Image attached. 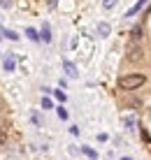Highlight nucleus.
<instances>
[{
	"label": "nucleus",
	"instance_id": "nucleus-1",
	"mask_svg": "<svg viewBox=\"0 0 151 160\" xmlns=\"http://www.w3.org/2000/svg\"><path fill=\"white\" fill-rule=\"evenodd\" d=\"M144 81H147L144 74H128V77H121L119 79V86L123 88V91H133V88H139Z\"/></svg>",
	"mask_w": 151,
	"mask_h": 160
},
{
	"label": "nucleus",
	"instance_id": "nucleus-2",
	"mask_svg": "<svg viewBox=\"0 0 151 160\" xmlns=\"http://www.w3.org/2000/svg\"><path fill=\"white\" fill-rule=\"evenodd\" d=\"M147 2H149V0H137V2L133 5V7L128 9V12H126V16H135V14H137V12H139V9H142V7H144Z\"/></svg>",
	"mask_w": 151,
	"mask_h": 160
},
{
	"label": "nucleus",
	"instance_id": "nucleus-3",
	"mask_svg": "<svg viewBox=\"0 0 151 160\" xmlns=\"http://www.w3.org/2000/svg\"><path fill=\"white\" fill-rule=\"evenodd\" d=\"M3 68L7 70V72H14V68H16V60L9 56V58H5V63H3Z\"/></svg>",
	"mask_w": 151,
	"mask_h": 160
},
{
	"label": "nucleus",
	"instance_id": "nucleus-4",
	"mask_svg": "<svg viewBox=\"0 0 151 160\" xmlns=\"http://www.w3.org/2000/svg\"><path fill=\"white\" fill-rule=\"evenodd\" d=\"M40 37H42L44 42H51V30H49V26H44V28H42V32H40Z\"/></svg>",
	"mask_w": 151,
	"mask_h": 160
},
{
	"label": "nucleus",
	"instance_id": "nucleus-5",
	"mask_svg": "<svg viewBox=\"0 0 151 160\" xmlns=\"http://www.w3.org/2000/svg\"><path fill=\"white\" fill-rule=\"evenodd\" d=\"M137 58H142V49L130 47V60H137Z\"/></svg>",
	"mask_w": 151,
	"mask_h": 160
},
{
	"label": "nucleus",
	"instance_id": "nucleus-6",
	"mask_svg": "<svg viewBox=\"0 0 151 160\" xmlns=\"http://www.w3.org/2000/svg\"><path fill=\"white\" fill-rule=\"evenodd\" d=\"M65 72H68V74L72 77V79H75V77H77V68H75L72 63H65Z\"/></svg>",
	"mask_w": 151,
	"mask_h": 160
},
{
	"label": "nucleus",
	"instance_id": "nucleus-7",
	"mask_svg": "<svg viewBox=\"0 0 151 160\" xmlns=\"http://www.w3.org/2000/svg\"><path fill=\"white\" fill-rule=\"evenodd\" d=\"M3 35L7 37V40H19V35H16L14 30H3Z\"/></svg>",
	"mask_w": 151,
	"mask_h": 160
},
{
	"label": "nucleus",
	"instance_id": "nucleus-8",
	"mask_svg": "<svg viewBox=\"0 0 151 160\" xmlns=\"http://www.w3.org/2000/svg\"><path fill=\"white\" fill-rule=\"evenodd\" d=\"M26 35L30 37V40H35V42L40 40V35H37V30H33V28H28V30H26Z\"/></svg>",
	"mask_w": 151,
	"mask_h": 160
},
{
	"label": "nucleus",
	"instance_id": "nucleus-9",
	"mask_svg": "<svg viewBox=\"0 0 151 160\" xmlns=\"http://www.w3.org/2000/svg\"><path fill=\"white\" fill-rule=\"evenodd\" d=\"M98 32H100V35H107V32H109V26H107V23H100V26H98Z\"/></svg>",
	"mask_w": 151,
	"mask_h": 160
},
{
	"label": "nucleus",
	"instance_id": "nucleus-10",
	"mask_svg": "<svg viewBox=\"0 0 151 160\" xmlns=\"http://www.w3.org/2000/svg\"><path fill=\"white\" fill-rule=\"evenodd\" d=\"M116 2H119V0H105V2H102V7H105V9H112Z\"/></svg>",
	"mask_w": 151,
	"mask_h": 160
},
{
	"label": "nucleus",
	"instance_id": "nucleus-11",
	"mask_svg": "<svg viewBox=\"0 0 151 160\" xmlns=\"http://www.w3.org/2000/svg\"><path fill=\"white\" fill-rule=\"evenodd\" d=\"M139 37H142V28L137 26V28H133V40H139Z\"/></svg>",
	"mask_w": 151,
	"mask_h": 160
},
{
	"label": "nucleus",
	"instance_id": "nucleus-12",
	"mask_svg": "<svg viewBox=\"0 0 151 160\" xmlns=\"http://www.w3.org/2000/svg\"><path fill=\"white\" fill-rule=\"evenodd\" d=\"M84 153H86V156H88V158H96V156H98V153H96V151H93V148H88V146H86V148H84Z\"/></svg>",
	"mask_w": 151,
	"mask_h": 160
},
{
	"label": "nucleus",
	"instance_id": "nucleus-13",
	"mask_svg": "<svg viewBox=\"0 0 151 160\" xmlns=\"http://www.w3.org/2000/svg\"><path fill=\"white\" fill-rule=\"evenodd\" d=\"M42 107H44V109H51V100H49V98H44V100H42Z\"/></svg>",
	"mask_w": 151,
	"mask_h": 160
},
{
	"label": "nucleus",
	"instance_id": "nucleus-14",
	"mask_svg": "<svg viewBox=\"0 0 151 160\" xmlns=\"http://www.w3.org/2000/svg\"><path fill=\"white\" fill-rule=\"evenodd\" d=\"M58 116H60V118H68V112H65L63 107H58Z\"/></svg>",
	"mask_w": 151,
	"mask_h": 160
},
{
	"label": "nucleus",
	"instance_id": "nucleus-15",
	"mask_svg": "<svg viewBox=\"0 0 151 160\" xmlns=\"http://www.w3.org/2000/svg\"><path fill=\"white\" fill-rule=\"evenodd\" d=\"M56 98H58V100L63 102V100H65V93H63V91H56Z\"/></svg>",
	"mask_w": 151,
	"mask_h": 160
},
{
	"label": "nucleus",
	"instance_id": "nucleus-16",
	"mask_svg": "<svg viewBox=\"0 0 151 160\" xmlns=\"http://www.w3.org/2000/svg\"><path fill=\"white\" fill-rule=\"evenodd\" d=\"M0 5L3 7H12V0H0Z\"/></svg>",
	"mask_w": 151,
	"mask_h": 160
},
{
	"label": "nucleus",
	"instance_id": "nucleus-17",
	"mask_svg": "<svg viewBox=\"0 0 151 160\" xmlns=\"http://www.w3.org/2000/svg\"><path fill=\"white\" fill-rule=\"evenodd\" d=\"M0 144H5V130L0 128Z\"/></svg>",
	"mask_w": 151,
	"mask_h": 160
},
{
	"label": "nucleus",
	"instance_id": "nucleus-18",
	"mask_svg": "<svg viewBox=\"0 0 151 160\" xmlns=\"http://www.w3.org/2000/svg\"><path fill=\"white\" fill-rule=\"evenodd\" d=\"M121 160H133V158H121Z\"/></svg>",
	"mask_w": 151,
	"mask_h": 160
}]
</instances>
